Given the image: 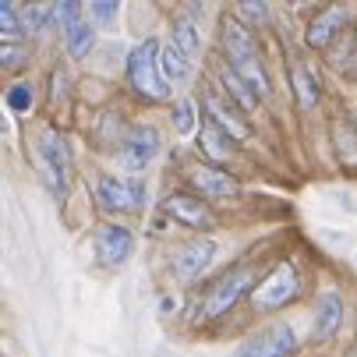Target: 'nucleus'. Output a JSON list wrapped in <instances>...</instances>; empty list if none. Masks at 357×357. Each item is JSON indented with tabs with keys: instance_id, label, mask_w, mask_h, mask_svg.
<instances>
[{
	"instance_id": "nucleus-1",
	"label": "nucleus",
	"mask_w": 357,
	"mask_h": 357,
	"mask_svg": "<svg viewBox=\"0 0 357 357\" xmlns=\"http://www.w3.org/2000/svg\"><path fill=\"white\" fill-rule=\"evenodd\" d=\"M262 266L259 262H241L227 273H220L213 283H206L198 290V297L191 301V322H213L223 319L237 308V301L248 294H255V287L262 283Z\"/></svg>"
},
{
	"instance_id": "nucleus-2",
	"label": "nucleus",
	"mask_w": 357,
	"mask_h": 357,
	"mask_svg": "<svg viewBox=\"0 0 357 357\" xmlns=\"http://www.w3.org/2000/svg\"><path fill=\"white\" fill-rule=\"evenodd\" d=\"M220 50H223V61L248 82V89L259 96V99H269L273 78H269V71H266V64L259 57L255 36L234 18V11L220 18Z\"/></svg>"
},
{
	"instance_id": "nucleus-3",
	"label": "nucleus",
	"mask_w": 357,
	"mask_h": 357,
	"mask_svg": "<svg viewBox=\"0 0 357 357\" xmlns=\"http://www.w3.org/2000/svg\"><path fill=\"white\" fill-rule=\"evenodd\" d=\"M160 54H163V43L160 39H142L128 61H124V75H128V85L138 99L145 103H170V82L163 78V68H160Z\"/></svg>"
},
{
	"instance_id": "nucleus-4",
	"label": "nucleus",
	"mask_w": 357,
	"mask_h": 357,
	"mask_svg": "<svg viewBox=\"0 0 357 357\" xmlns=\"http://www.w3.org/2000/svg\"><path fill=\"white\" fill-rule=\"evenodd\" d=\"M92 195H96V206L107 216H131V213L145 209V181L142 177L99 174Z\"/></svg>"
},
{
	"instance_id": "nucleus-5",
	"label": "nucleus",
	"mask_w": 357,
	"mask_h": 357,
	"mask_svg": "<svg viewBox=\"0 0 357 357\" xmlns=\"http://www.w3.org/2000/svg\"><path fill=\"white\" fill-rule=\"evenodd\" d=\"M36 163L46 181V188L57 198L68 195V177H71V149L57 128H43L36 135Z\"/></svg>"
},
{
	"instance_id": "nucleus-6",
	"label": "nucleus",
	"mask_w": 357,
	"mask_h": 357,
	"mask_svg": "<svg viewBox=\"0 0 357 357\" xmlns=\"http://www.w3.org/2000/svg\"><path fill=\"white\" fill-rule=\"evenodd\" d=\"M198 103H202V117H209V121H213L220 131H227L237 145L251 138V117L227 96V89H223L220 82H206V85H202Z\"/></svg>"
},
{
	"instance_id": "nucleus-7",
	"label": "nucleus",
	"mask_w": 357,
	"mask_h": 357,
	"mask_svg": "<svg viewBox=\"0 0 357 357\" xmlns=\"http://www.w3.org/2000/svg\"><path fill=\"white\" fill-rule=\"evenodd\" d=\"M297 294H301V276H297V269H294V262H276L266 276H262V283L255 287V294H251V308L255 312H283L287 304H294L297 301Z\"/></svg>"
},
{
	"instance_id": "nucleus-8",
	"label": "nucleus",
	"mask_w": 357,
	"mask_h": 357,
	"mask_svg": "<svg viewBox=\"0 0 357 357\" xmlns=\"http://www.w3.org/2000/svg\"><path fill=\"white\" fill-rule=\"evenodd\" d=\"M163 213L174 220V223H181V227H188V230H195V234H202L206 237L209 230H216V213H213V206L202 195H195V191H167L163 195Z\"/></svg>"
},
{
	"instance_id": "nucleus-9",
	"label": "nucleus",
	"mask_w": 357,
	"mask_h": 357,
	"mask_svg": "<svg viewBox=\"0 0 357 357\" xmlns=\"http://www.w3.org/2000/svg\"><path fill=\"white\" fill-rule=\"evenodd\" d=\"M184 181H188V188H191L195 195H202L206 202H237V198L244 195L241 181H237L230 170L213 167V163H191V167L184 170Z\"/></svg>"
},
{
	"instance_id": "nucleus-10",
	"label": "nucleus",
	"mask_w": 357,
	"mask_h": 357,
	"mask_svg": "<svg viewBox=\"0 0 357 357\" xmlns=\"http://www.w3.org/2000/svg\"><path fill=\"white\" fill-rule=\"evenodd\" d=\"M160 149H163V135H160V128L152 124V121H138V124H131L128 142H124V149L117 152V156H121L128 177H142V170L160 156Z\"/></svg>"
},
{
	"instance_id": "nucleus-11",
	"label": "nucleus",
	"mask_w": 357,
	"mask_h": 357,
	"mask_svg": "<svg viewBox=\"0 0 357 357\" xmlns=\"http://www.w3.org/2000/svg\"><path fill=\"white\" fill-rule=\"evenodd\" d=\"M297 347H301L297 333L287 322H273L259 333H251L248 340H241L234 357H294Z\"/></svg>"
},
{
	"instance_id": "nucleus-12",
	"label": "nucleus",
	"mask_w": 357,
	"mask_h": 357,
	"mask_svg": "<svg viewBox=\"0 0 357 357\" xmlns=\"http://www.w3.org/2000/svg\"><path fill=\"white\" fill-rule=\"evenodd\" d=\"M216 251H220V248H216L213 237L195 234V237H191L188 244H181L177 255H174V276H177L181 283H198L202 276L213 269Z\"/></svg>"
},
{
	"instance_id": "nucleus-13",
	"label": "nucleus",
	"mask_w": 357,
	"mask_h": 357,
	"mask_svg": "<svg viewBox=\"0 0 357 357\" xmlns=\"http://www.w3.org/2000/svg\"><path fill=\"white\" fill-rule=\"evenodd\" d=\"M92 251H96L99 266L121 269L135 255V234L128 227H121V223H103L96 230V237H92Z\"/></svg>"
},
{
	"instance_id": "nucleus-14",
	"label": "nucleus",
	"mask_w": 357,
	"mask_h": 357,
	"mask_svg": "<svg viewBox=\"0 0 357 357\" xmlns=\"http://www.w3.org/2000/svg\"><path fill=\"white\" fill-rule=\"evenodd\" d=\"M350 25V11L333 4V8H322L312 15V22L304 25V46L308 50H329L336 43V36Z\"/></svg>"
},
{
	"instance_id": "nucleus-15",
	"label": "nucleus",
	"mask_w": 357,
	"mask_h": 357,
	"mask_svg": "<svg viewBox=\"0 0 357 357\" xmlns=\"http://www.w3.org/2000/svg\"><path fill=\"white\" fill-rule=\"evenodd\" d=\"M343 319H347L343 294H340V290L319 294L315 312H312V340H315V343H329V340L343 329Z\"/></svg>"
},
{
	"instance_id": "nucleus-16",
	"label": "nucleus",
	"mask_w": 357,
	"mask_h": 357,
	"mask_svg": "<svg viewBox=\"0 0 357 357\" xmlns=\"http://www.w3.org/2000/svg\"><path fill=\"white\" fill-rule=\"evenodd\" d=\"M198 18H202V4H188L170 18V43L195 64L202 54V32H198Z\"/></svg>"
},
{
	"instance_id": "nucleus-17",
	"label": "nucleus",
	"mask_w": 357,
	"mask_h": 357,
	"mask_svg": "<svg viewBox=\"0 0 357 357\" xmlns=\"http://www.w3.org/2000/svg\"><path fill=\"white\" fill-rule=\"evenodd\" d=\"M234 149H237V142H234L227 131H220L209 117H202V128H198V152L206 156V163H213V167L227 163V160L234 156Z\"/></svg>"
},
{
	"instance_id": "nucleus-18",
	"label": "nucleus",
	"mask_w": 357,
	"mask_h": 357,
	"mask_svg": "<svg viewBox=\"0 0 357 357\" xmlns=\"http://www.w3.org/2000/svg\"><path fill=\"white\" fill-rule=\"evenodd\" d=\"M290 89H294V99L301 110H315L322 103V82L312 71V64H304V61L290 64Z\"/></svg>"
},
{
	"instance_id": "nucleus-19",
	"label": "nucleus",
	"mask_w": 357,
	"mask_h": 357,
	"mask_svg": "<svg viewBox=\"0 0 357 357\" xmlns=\"http://www.w3.org/2000/svg\"><path fill=\"white\" fill-rule=\"evenodd\" d=\"M220 85L227 89V96L234 99V103H237V107H241L248 117H251L255 110H259V103H262V99H259V96H255V92L248 89V82H244V78H241V75H237V71L227 64V61H220Z\"/></svg>"
},
{
	"instance_id": "nucleus-20",
	"label": "nucleus",
	"mask_w": 357,
	"mask_h": 357,
	"mask_svg": "<svg viewBox=\"0 0 357 357\" xmlns=\"http://www.w3.org/2000/svg\"><path fill=\"white\" fill-rule=\"evenodd\" d=\"M128 131H131V124L121 117V110H103L99 114V128H96V145L121 152L128 142Z\"/></svg>"
},
{
	"instance_id": "nucleus-21",
	"label": "nucleus",
	"mask_w": 357,
	"mask_h": 357,
	"mask_svg": "<svg viewBox=\"0 0 357 357\" xmlns=\"http://www.w3.org/2000/svg\"><path fill=\"white\" fill-rule=\"evenodd\" d=\"M333 149L347 170H357V124L350 117H340L333 124Z\"/></svg>"
},
{
	"instance_id": "nucleus-22",
	"label": "nucleus",
	"mask_w": 357,
	"mask_h": 357,
	"mask_svg": "<svg viewBox=\"0 0 357 357\" xmlns=\"http://www.w3.org/2000/svg\"><path fill=\"white\" fill-rule=\"evenodd\" d=\"M160 68H163V78L170 82V89H174V85H184V82H191V75H195V64H191V61L181 54V50H177L174 43H163Z\"/></svg>"
},
{
	"instance_id": "nucleus-23",
	"label": "nucleus",
	"mask_w": 357,
	"mask_h": 357,
	"mask_svg": "<svg viewBox=\"0 0 357 357\" xmlns=\"http://www.w3.org/2000/svg\"><path fill=\"white\" fill-rule=\"evenodd\" d=\"M96 36H99V25L92 22V18H85V22H78L68 36H64V50H68V57H75V61H85L92 50H96Z\"/></svg>"
},
{
	"instance_id": "nucleus-24",
	"label": "nucleus",
	"mask_w": 357,
	"mask_h": 357,
	"mask_svg": "<svg viewBox=\"0 0 357 357\" xmlns=\"http://www.w3.org/2000/svg\"><path fill=\"white\" fill-rule=\"evenodd\" d=\"M54 11H57V4H29V8H22V32L25 36L46 32L50 25H54Z\"/></svg>"
},
{
	"instance_id": "nucleus-25",
	"label": "nucleus",
	"mask_w": 357,
	"mask_h": 357,
	"mask_svg": "<svg viewBox=\"0 0 357 357\" xmlns=\"http://www.w3.org/2000/svg\"><path fill=\"white\" fill-rule=\"evenodd\" d=\"M234 18L251 32V29H266L273 15H269V8L262 4V0H244V4H237V8H234Z\"/></svg>"
},
{
	"instance_id": "nucleus-26",
	"label": "nucleus",
	"mask_w": 357,
	"mask_h": 357,
	"mask_svg": "<svg viewBox=\"0 0 357 357\" xmlns=\"http://www.w3.org/2000/svg\"><path fill=\"white\" fill-rule=\"evenodd\" d=\"M8 39H25L22 8H15L11 0H0V43H8Z\"/></svg>"
},
{
	"instance_id": "nucleus-27",
	"label": "nucleus",
	"mask_w": 357,
	"mask_h": 357,
	"mask_svg": "<svg viewBox=\"0 0 357 357\" xmlns=\"http://www.w3.org/2000/svg\"><path fill=\"white\" fill-rule=\"evenodd\" d=\"M25 64H29V43L25 39L0 43V68H4V71H18Z\"/></svg>"
},
{
	"instance_id": "nucleus-28",
	"label": "nucleus",
	"mask_w": 357,
	"mask_h": 357,
	"mask_svg": "<svg viewBox=\"0 0 357 357\" xmlns=\"http://www.w3.org/2000/svg\"><path fill=\"white\" fill-rule=\"evenodd\" d=\"M89 15H85V8L78 4V0H64V4H57V11H54V22H57V29H61V36H68L78 22H85Z\"/></svg>"
},
{
	"instance_id": "nucleus-29",
	"label": "nucleus",
	"mask_w": 357,
	"mask_h": 357,
	"mask_svg": "<svg viewBox=\"0 0 357 357\" xmlns=\"http://www.w3.org/2000/svg\"><path fill=\"white\" fill-rule=\"evenodd\" d=\"M170 110H174V128H177L181 135H191L195 128H202V114H195L191 99H177Z\"/></svg>"
},
{
	"instance_id": "nucleus-30",
	"label": "nucleus",
	"mask_w": 357,
	"mask_h": 357,
	"mask_svg": "<svg viewBox=\"0 0 357 357\" xmlns=\"http://www.w3.org/2000/svg\"><path fill=\"white\" fill-rule=\"evenodd\" d=\"M4 99H8V107H11L15 114H29L32 103H36V89H32V82H15Z\"/></svg>"
},
{
	"instance_id": "nucleus-31",
	"label": "nucleus",
	"mask_w": 357,
	"mask_h": 357,
	"mask_svg": "<svg viewBox=\"0 0 357 357\" xmlns=\"http://www.w3.org/2000/svg\"><path fill=\"white\" fill-rule=\"evenodd\" d=\"M117 15H121V4L114 0H96V4H89V18L96 22V25H114L117 22Z\"/></svg>"
},
{
	"instance_id": "nucleus-32",
	"label": "nucleus",
	"mask_w": 357,
	"mask_h": 357,
	"mask_svg": "<svg viewBox=\"0 0 357 357\" xmlns=\"http://www.w3.org/2000/svg\"><path fill=\"white\" fill-rule=\"evenodd\" d=\"M347 357H357V347H350V354H347Z\"/></svg>"
}]
</instances>
